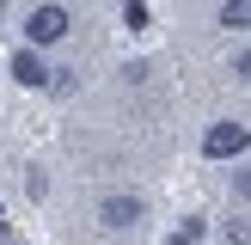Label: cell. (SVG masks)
Masks as SVG:
<instances>
[{
  "mask_svg": "<svg viewBox=\"0 0 251 245\" xmlns=\"http://www.w3.org/2000/svg\"><path fill=\"white\" fill-rule=\"evenodd\" d=\"M68 31H74L68 6H31V12H25V43H31V49H49V43H61Z\"/></svg>",
  "mask_w": 251,
  "mask_h": 245,
  "instance_id": "cell-1",
  "label": "cell"
},
{
  "mask_svg": "<svg viewBox=\"0 0 251 245\" xmlns=\"http://www.w3.org/2000/svg\"><path fill=\"white\" fill-rule=\"evenodd\" d=\"M245 147H251V129H245V122H215V129L202 135V153L208 159H239Z\"/></svg>",
  "mask_w": 251,
  "mask_h": 245,
  "instance_id": "cell-2",
  "label": "cell"
},
{
  "mask_svg": "<svg viewBox=\"0 0 251 245\" xmlns=\"http://www.w3.org/2000/svg\"><path fill=\"white\" fill-rule=\"evenodd\" d=\"M98 220H104V227H135V220H141V196H104V202H98Z\"/></svg>",
  "mask_w": 251,
  "mask_h": 245,
  "instance_id": "cell-3",
  "label": "cell"
},
{
  "mask_svg": "<svg viewBox=\"0 0 251 245\" xmlns=\"http://www.w3.org/2000/svg\"><path fill=\"white\" fill-rule=\"evenodd\" d=\"M12 80H19V86H49V68L37 61V49H31V43L12 49Z\"/></svg>",
  "mask_w": 251,
  "mask_h": 245,
  "instance_id": "cell-4",
  "label": "cell"
},
{
  "mask_svg": "<svg viewBox=\"0 0 251 245\" xmlns=\"http://www.w3.org/2000/svg\"><path fill=\"white\" fill-rule=\"evenodd\" d=\"M221 31H251V0H227L221 6Z\"/></svg>",
  "mask_w": 251,
  "mask_h": 245,
  "instance_id": "cell-5",
  "label": "cell"
},
{
  "mask_svg": "<svg viewBox=\"0 0 251 245\" xmlns=\"http://www.w3.org/2000/svg\"><path fill=\"white\" fill-rule=\"evenodd\" d=\"M196 239H202V220L190 215V220H184V227H178V239H172V245H196Z\"/></svg>",
  "mask_w": 251,
  "mask_h": 245,
  "instance_id": "cell-6",
  "label": "cell"
},
{
  "mask_svg": "<svg viewBox=\"0 0 251 245\" xmlns=\"http://www.w3.org/2000/svg\"><path fill=\"white\" fill-rule=\"evenodd\" d=\"M233 196H239V202H251V172H239V178H233Z\"/></svg>",
  "mask_w": 251,
  "mask_h": 245,
  "instance_id": "cell-7",
  "label": "cell"
},
{
  "mask_svg": "<svg viewBox=\"0 0 251 245\" xmlns=\"http://www.w3.org/2000/svg\"><path fill=\"white\" fill-rule=\"evenodd\" d=\"M233 68H239V80L251 86V49H239V61H233Z\"/></svg>",
  "mask_w": 251,
  "mask_h": 245,
  "instance_id": "cell-8",
  "label": "cell"
},
{
  "mask_svg": "<svg viewBox=\"0 0 251 245\" xmlns=\"http://www.w3.org/2000/svg\"><path fill=\"white\" fill-rule=\"evenodd\" d=\"M227 239L233 245H251V227H227Z\"/></svg>",
  "mask_w": 251,
  "mask_h": 245,
  "instance_id": "cell-9",
  "label": "cell"
},
{
  "mask_svg": "<svg viewBox=\"0 0 251 245\" xmlns=\"http://www.w3.org/2000/svg\"><path fill=\"white\" fill-rule=\"evenodd\" d=\"M12 245H19V239H12Z\"/></svg>",
  "mask_w": 251,
  "mask_h": 245,
  "instance_id": "cell-10",
  "label": "cell"
}]
</instances>
